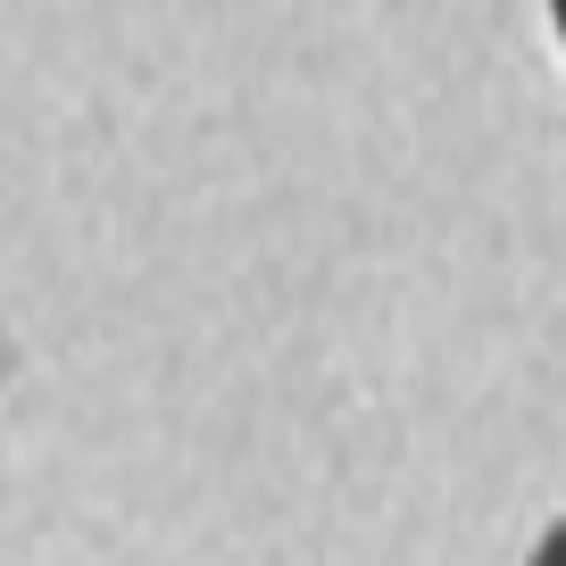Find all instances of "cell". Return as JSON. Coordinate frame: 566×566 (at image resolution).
I'll list each match as a JSON object with an SVG mask.
<instances>
[{"instance_id":"obj_2","label":"cell","mask_w":566,"mask_h":566,"mask_svg":"<svg viewBox=\"0 0 566 566\" xmlns=\"http://www.w3.org/2000/svg\"><path fill=\"white\" fill-rule=\"evenodd\" d=\"M549 25H558V42H566V0H549Z\"/></svg>"},{"instance_id":"obj_1","label":"cell","mask_w":566,"mask_h":566,"mask_svg":"<svg viewBox=\"0 0 566 566\" xmlns=\"http://www.w3.org/2000/svg\"><path fill=\"white\" fill-rule=\"evenodd\" d=\"M525 566H566V525H549V533H542V549H533Z\"/></svg>"}]
</instances>
